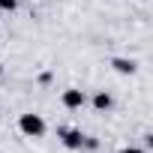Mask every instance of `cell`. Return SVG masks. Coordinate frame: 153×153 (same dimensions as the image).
<instances>
[{"label": "cell", "mask_w": 153, "mask_h": 153, "mask_svg": "<svg viewBox=\"0 0 153 153\" xmlns=\"http://www.w3.org/2000/svg\"><path fill=\"white\" fill-rule=\"evenodd\" d=\"M18 129H21V135H27V138H42L48 126H45L42 114L27 111V114H21V117H18Z\"/></svg>", "instance_id": "obj_1"}, {"label": "cell", "mask_w": 153, "mask_h": 153, "mask_svg": "<svg viewBox=\"0 0 153 153\" xmlns=\"http://www.w3.org/2000/svg\"><path fill=\"white\" fill-rule=\"evenodd\" d=\"M60 102H63V108H69V111H75V108H84V102H87V93H84V90H78V87H66V90L60 93Z\"/></svg>", "instance_id": "obj_2"}, {"label": "cell", "mask_w": 153, "mask_h": 153, "mask_svg": "<svg viewBox=\"0 0 153 153\" xmlns=\"http://www.w3.org/2000/svg\"><path fill=\"white\" fill-rule=\"evenodd\" d=\"M57 135H60V141H63V147H66V150H81V141H84L81 129H69V126H60V129H57Z\"/></svg>", "instance_id": "obj_3"}, {"label": "cell", "mask_w": 153, "mask_h": 153, "mask_svg": "<svg viewBox=\"0 0 153 153\" xmlns=\"http://www.w3.org/2000/svg\"><path fill=\"white\" fill-rule=\"evenodd\" d=\"M111 69L120 72V75H135L138 72V63L132 57H111Z\"/></svg>", "instance_id": "obj_4"}, {"label": "cell", "mask_w": 153, "mask_h": 153, "mask_svg": "<svg viewBox=\"0 0 153 153\" xmlns=\"http://www.w3.org/2000/svg\"><path fill=\"white\" fill-rule=\"evenodd\" d=\"M111 105H114V96H111L108 90H96V93H93V108H96V111H108Z\"/></svg>", "instance_id": "obj_5"}, {"label": "cell", "mask_w": 153, "mask_h": 153, "mask_svg": "<svg viewBox=\"0 0 153 153\" xmlns=\"http://www.w3.org/2000/svg\"><path fill=\"white\" fill-rule=\"evenodd\" d=\"M18 9V0H0V12H15Z\"/></svg>", "instance_id": "obj_6"}, {"label": "cell", "mask_w": 153, "mask_h": 153, "mask_svg": "<svg viewBox=\"0 0 153 153\" xmlns=\"http://www.w3.org/2000/svg\"><path fill=\"white\" fill-rule=\"evenodd\" d=\"M120 153H144V150H141V147H123Z\"/></svg>", "instance_id": "obj_7"}, {"label": "cell", "mask_w": 153, "mask_h": 153, "mask_svg": "<svg viewBox=\"0 0 153 153\" xmlns=\"http://www.w3.org/2000/svg\"><path fill=\"white\" fill-rule=\"evenodd\" d=\"M0 75H3V63H0Z\"/></svg>", "instance_id": "obj_8"}]
</instances>
